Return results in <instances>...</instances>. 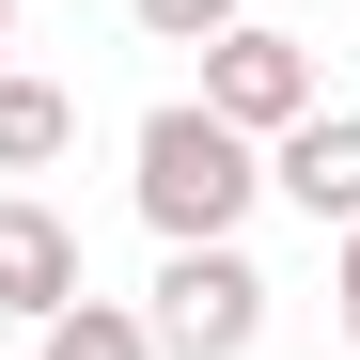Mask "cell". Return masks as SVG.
<instances>
[{"instance_id":"cell-1","label":"cell","mask_w":360,"mask_h":360,"mask_svg":"<svg viewBox=\"0 0 360 360\" xmlns=\"http://www.w3.org/2000/svg\"><path fill=\"white\" fill-rule=\"evenodd\" d=\"M126 188H141V219H157V251H219V235L266 204V141H235L204 94H172V110H141Z\"/></svg>"},{"instance_id":"cell-2","label":"cell","mask_w":360,"mask_h":360,"mask_svg":"<svg viewBox=\"0 0 360 360\" xmlns=\"http://www.w3.org/2000/svg\"><path fill=\"white\" fill-rule=\"evenodd\" d=\"M141 329H157V360H251L266 345V266L235 251V235L219 251H172L157 297H141Z\"/></svg>"},{"instance_id":"cell-3","label":"cell","mask_w":360,"mask_h":360,"mask_svg":"<svg viewBox=\"0 0 360 360\" xmlns=\"http://www.w3.org/2000/svg\"><path fill=\"white\" fill-rule=\"evenodd\" d=\"M204 110H219L235 141H282L297 110H329V94H314V47H297V32H251V16H235V32L204 47Z\"/></svg>"},{"instance_id":"cell-4","label":"cell","mask_w":360,"mask_h":360,"mask_svg":"<svg viewBox=\"0 0 360 360\" xmlns=\"http://www.w3.org/2000/svg\"><path fill=\"white\" fill-rule=\"evenodd\" d=\"M266 188L314 235H360V110H297V126L266 141Z\"/></svg>"},{"instance_id":"cell-5","label":"cell","mask_w":360,"mask_h":360,"mask_svg":"<svg viewBox=\"0 0 360 360\" xmlns=\"http://www.w3.org/2000/svg\"><path fill=\"white\" fill-rule=\"evenodd\" d=\"M79 297V235H63V204H32V188H0V314H63Z\"/></svg>"},{"instance_id":"cell-6","label":"cell","mask_w":360,"mask_h":360,"mask_svg":"<svg viewBox=\"0 0 360 360\" xmlns=\"http://www.w3.org/2000/svg\"><path fill=\"white\" fill-rule=\"evenodd\" d=\"M47 157H79V94L32 79V63H0V172H47Z\"/></svg>"},{"instance_id":"cell-7","label":"cell","mask_w":360,"mask_h":360,"mask_svg":"<svg viewBox=\"0 0 360 360\" xmlns=\"http://www.w3.org/2000/svg\"><path fill=\"white\" fill-rule=\"evenodd\" d=\"M47 360H157V329H141V297H63V314H47Z\"/></svg>"},{"instance_id":"cell-8","label":"cell","mask_w":360,"mask_h":360,"mask_svg":"<svg viewBox=\"0 0 360 360\" xmlns=\"http://www.w3.org/2000/svg\"><path fill=\"white\" fill-rule=\"evenodd\" d=\"M126 16H141V32H157V47H219V32H235V16H251V0H126Z\"/></svg>"},{"instance_id":"cell-9","label":"cell","mask_w":360,"mask_h":360,"mask_svg":"<svg viewBox=\"0 0 360 360\" xmlns=\"http://www.w3.org/2000/svg\"><path fill=\"white\" fill-rule=\"evenodd\" d=\"M329 297H345V345H360V235H345V266H329Z\"/></svg>"},{"instance_id":"cell-10","label":"cell","mask_w":360,"mask_h":360,"mask_svg":"<svg viewBox=\"0 0 360 360\" xmlns=\"http://www.w3.org/2000/svg\"><path fill=\"white\" fill-rule=\"evenodd\" d=\"M0 63H16V0H0Z\"/></svg>"}]
</instances>
